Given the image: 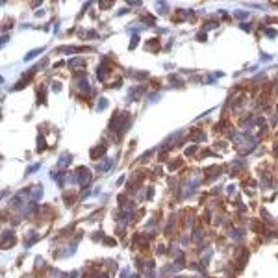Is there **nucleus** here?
Returning a JSON list of instances; mask_svg holds the SVG:
<instances>
[{"instance_id": "f257e3e1", "label": "nucleus", "mask_w": 278, "mask_h": 278, "mask_svg": "<svg viewBox=\"0 0 278 278\" xmlns=\"http://www.w3.org/2000/svg\"><path fill=\"white\" fill-rule=\"evenodd\" d=\"M78 176H80V184H89L91 182V174L85 167H80L78 169Z\"/></svg>"}, {"instance_id": "f03ea898", "label": "nucleus", "mask_w": 278, "mask_h": 278, "mask_svg": "<svg viewBox=\"0 0 278 278\" xmlns=\"http://www.w3.org/2000/svg\"><path fill=\"white\" fill-rule=\"evenodd\" d=\"M104 152H106V146H97V148H93V150H91V158H93V160H97L98 156H102Z\"/></svg>"}, {"instance_id": "7ed1b4c3", "label": "nucleus", "mask_w": 278, "mask_h": 278, "mask_svg": "<svg viewBox=\"0 0 278 278\" xmlns=\"http://www.w3.org/2000/svg\"><path fill=\"white\" fill-rule=\"evenodd\" d=\"M41 196H43V187H32V199L33 200L41 199Z\"/></svg>"}, {"instance_id": "20e7f679", "label": "nucleus", "mask_w": 278, "mask_h": 278, "mask_svg": "<svg viewBox=\"0 0 278 278\" xmlns=\"http://www.w3.org/2000/svg\"><path fill=\"white\" fill-rule=\"evenodd\" d=\"M35 54H41V48H37V50H32V52H30V54H26V56H24V59H26V61H28V59L35 58Z\"/></svg>"}, {"instance_id": "39448f33", "label": "nucleus", "mask_w": 278, "mask_h": 278, "mask_svg": "<svg viewBox=\"0 0 278 278\" xmlns=\"http://www.w3.org/2000/svg\"><path fill=\"white\" fill-rule=\"evenodd\" d=\"M69 158H70L69 154H63L61 160H59V167H65V165H67V163H69Z\"/></svg>"}, {"instance_id": "423d86ee", "label": "nucleus", "mask_w": 278, "mask_h": 278, "mask_svg": "<svg viewBox=\"0 0 278 278\" xmlns=\"http://www.w3.org/2000/svg\"><path fill=\"white\" fill-rule=\"evenodd\" d=\"M109 165H111V161H109V160H106L102 165H98V171H106V169H109Z\"/></svg>"}]
</instances>
